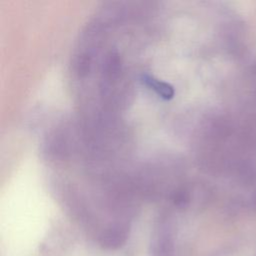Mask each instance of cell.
Returning <instances> with one entry per match:
<instances>
[{
	"label": "cell",
	"mask_w": 256,
	"mask_h": 256,
	"mask_svg": "<svg viewBox=\"0 0 256 256\" xmlns=\"http://www.w3.org/2000/svg\"><path fill=\"white\" fill-rule=\"evenodd\" d=\"M129 225L119 222L108 227L100 236V244L105 249L115 250L125 244L129 236Z\"/></svg>",
	"instance_id": "cell-1"
},
{
	"label": "cell",
	"mask_w": 256,
	"mask_h": 256,
	"mask_svg": "<svg viewBox=\"0 0 256 256\" xmlns=\"http://www.w3.org/2000/svg\"><path fill=\"white\" fill-rule=\"evenodd\" d=\"M151 251L153 256H173L174 255V242L172 233L168 226L161 227L155 236Z\"/></svg>",
	"instance_id": "cell-2"
}]
</instances>
